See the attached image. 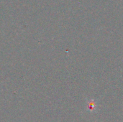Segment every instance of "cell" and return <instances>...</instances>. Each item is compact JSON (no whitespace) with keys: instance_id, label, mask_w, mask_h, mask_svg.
I'll list each match as a JSON object with an SVG mask.
<instances>
[{"instance_id":"6da1fadb","label":"cell","mask_w":123,"mask_h":122,"mask_svg":"<svg viewBox=\"0 0 123 122\" xmlns=\"http://www.w3.org/2000/svg\"><path fill=\"white\" fill-rule=\"evenodd\" d=\"M96 107H97V105H96V104H95L94 100H92V101H90L89 102V104H88V109H89V111L95 110Z\"/></svg>"}]
</instances>
